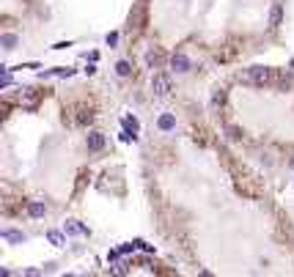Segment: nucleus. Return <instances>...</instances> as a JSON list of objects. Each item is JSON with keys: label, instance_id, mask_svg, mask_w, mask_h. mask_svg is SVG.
Masks as SVG:
<instances>
[{"label": "nucleus", "instance_id": "f257e3e1", "mask_svg": "<svg viewBox=\"0 0 294 277\" xmlns=\"http://www.w3.org/2000/svg\"><path fill=\"white\" fill-rule=\"evenodd\" d=\"M270 80H272V69H267V66H250L239 74V83L253 85V88H264L270 85Z\"/></svg>", "mask_w": 294, "mask_h": 277}, {"label": "nucleus", "instance_id": "20e7f679", "mask_svg": "<svg viewBox=\"0 0 294 277\" xmlns=\"http://www.w3.org/2000/svg\"><path fill=\"white\" fill-rule=\"evenodd\" d=\"M85 146H88V151H102V148H105V135H102V132H88Z\"/></svg>", "mask_w": 294, "mask_h": 277}, {"label": "nucleus", "instance_id": "9d476101", "mask_svg": "<svg viewBox=\"0 0 294 277\" xmlns=\"http://www.w3.org/2000/svg\"><path fill=\"white\" fill-rule=\"evenodd\" d=\"M116 74H119V77H129V74H132V66H129L126 61H119V63H116Z\"/></svg>", "mask_w": 294, "mask_h": 277}, {"label": "nucleus", "instance_id": "1a4fd4ad", "mask_svg": "<svg viewBox=\"0 0 294 277\" xmlns=\"http://www.w3.org/2000/svg\"><path fill=\"white\" fill-rule=\"evenodd\" d=\"M17 42H20V39H17L14 33H6V36H3V39H0V44H3V49H14V47H17Z\"/></svg>", "mask_w": 294, "mask_h": 277}, {"label": "nucleus", "instance_id": "0eeeda50", "mask_svg": "<svg viewBox=\"0 0 294 277\" xmlns=\"http://www.w3.org/2000/svg\"><path fill=\"white\" fill-rule=\"evenodd\" d=\"M157 126H160L162 132H171V129H176V118L165 113V115H160V121H157Z\"/></svg>", "mask_w": 294, "mask_h": 277}, {"label": "nucleus", "instance_id": "f03ea898", "mask_svg": "<svg viewBox=\"0 0 294 277\" xmlns=\"http://www.w3.org/2000/svg\"><path fill=\"white\" fill-rule=\"evenodd\" d=\"M151 91H154L157 96H165L171 91V80H168V74H154L151 77Z\"/></svg>", "mask_w": 294, "mask_h": 277}, {"label": "nucleus", "instance_id": "39448f33", "mask_svg": "<svg viewBox=\"0 0 294 277\" xmlns=\"http://www.w3.org/2000/svg\"><path fill=\"white\" fill-rule=\"evenodd\" d=\"M44 211H47V206H44L42 201H30V203H28V214L33 217V220H39V217H44Z\"/></svg>", "mask_w": 294, "mask_h": 277}, {"label": "nucleus", "instance_id": "6e6552de", "mask_svg": "<svg viewBox=\"0 0 294 277\" xmlns=\"http://www.w3.org/2000/svg\"><path fill=\"white\" fill-rule=\"evenodd\" d=\"M63 231H69V233H74V236H85V233H88V231H85L80 222H74V220L66 222V228H63Z\"/></svg>", "mask_w": 294, "mask_h": 277}, {"label": "nucleus", "instance_id": "4468645a", "mask_svg": "<svg viewBox=\"0 0 294 277\" xmlns=\"http://www.w3.org/2000/svg\"><path fill=\"white\" fill-rule=\"evenodd\" d=\"M126 129H132V132H138V121H135V118H126Z\"/></svg>", "mask_w": 294, "mask_h": 277}, {"label": "nucleus", "instance_id": "423d86ee", "mask_svg": "<svg viewBox=\"0 0 294 277\" xmlns=\"http://www.w3.org/2000/svg\"><path fill=\"white\" fill-rule=\"evenodd\" d=\"M3 239H8V242H17V244H22L28 236L22 233V231H14V228H6L3 231Z\"/></svg>", "mask_w": 294, "mask_h": 277}, {"label": "nucleus", "instance_id": "f8f14e48", "mask_svg": "<svg viewBox=\"0 0 294 277\" xmlns=\"http://www.w3.org/2000/svg\"><path fill=\"white\" fill-rule=\"evenodd\" d=\"M280 14H283L280 6H272V11H270V28H278L280 25Z\"/></svg>", "mask_w": 294, "mask_h": 277}, {"label": "nucleus", "instance_id": "9b49d317", "mask_svg": "<svg viewBox=\"0 0 294 277\" xmlns=\"http://www.w3.org/2000/svg\"><path fill=\"white\" fill-rule=\"evenodd\" d=\"M47 239H49V244H55V247H63V244H66L63 233H58V231H49V233H47Z\"/></svg>", "mask_w": 294, "mask_h": 277}, {"label": "nucleus", "instance_id": "ddd939ff", "mask_svg": "<svg viewBox=\"0 0 294 277\" xmlns=\"http://www.w3.org/2000/svg\"><path fill=\"white\" fill-rule=\"evenodd\" d=\"M135 247H138V242H135V244H121V247H119V253H121V255H126V253H132Z\"/></svg>", "mask_w": 294, "mask_h": 277}, {"label": "nucleus", "instance_id": "7ed1b4c3", "mask_svg": "<svg viewBox=\"0 0 294 277\" xmlns=\"http://www.w3.org/2000/svg\"><path fill=\"white\" fill-rule=\"evenodd\" d=\"M171 66H173L176 74H187L190 71V58L184 55V52H173V55H171Z\"/></svg>", "mask_w": 294, "mask_h": 277}]
</instances>
